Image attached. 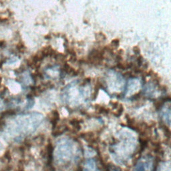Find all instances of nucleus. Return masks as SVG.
I'll use <instances>...</instances> for the list:
<instances>
[{"mask_svg": "<svg viewBox=\"0 0 171 171\" xmlns=\"http://www.w3.org/2000/svg\"><path fill=\"white\" fill-rule=\"evenodd\" d=\"M153 163L148 159L141 160L134 167V171H153Z\"/></svg>", "mask_w": 171, "mask_h": 171, "instance_id": "obj_3", "label": "nucleus"}, {"mask_svg": "<svg viewBox=\"0 0 171 171\" xmlns=\"http://www.w3.org/2000/svg\"><path fill=\"white\" fill-rule=\"evenodd\" d=\"M84 171H98L94 160L89 159L86 162Z\"/></svg>", "mask_w": 171, "mask_h": 171, "instance_id": "obj_5", "label": "nucleus"}, {"mask_svg": "<svg viewBox=\"0 0 171 171\" xmlns=\"http://www.w3.org/2000/svg\"><path fill=\"white\" fill-rule=\"evenodd\" d=\"M142 83L138 78H134L129 80V81L126 83L125 86V96L127 97H130L131 96H133L134 94L140 89Z\"/></svg>", "mask_w": 171, "mask_h": 171, "instance_id": "obj_2", "label": "nucleus"}, {"mask_svg": "<svg viewBox=\"0 0 171 171\" xmlns=\"http://www.w3.org/2000/svg\"><path fill=\"white\" fill-rule=\"evenodd\" d=\"M108 171H120L118 168L114 167V166H110L108 168Z\"/></svg>", "mask_w": 171, "mask_h": 171, "instance_id": "obj_7", "label": "nucleus"}, {"mask_svg": "<svg viewBox=\"0 0 171 171\" xmlns=\"http://www.w3.org/2000/svg\"><path fill=\"white\" fill-rule=\"evenodd\" d=\"M162 115L164 120L171 125V104L166 105L162 108Z\"/></svg>", "mask_w": 171, "mask_h": 171, "instance_id": "obj_4", "label": "nucleus"}, {"mask_svg": "<svg viewBox=\"0 0 171 171\" xmlns=\"http://www.w3.org/2000/svg\"><path fill=\"white\" fill-rule=\"evenodd\" d=\"M6 45L5 42L4 41H0V49H2Z\"/></svg>", "mask_w": 171, "mask_h": 171, "instance_id": "obj_8", "label": "nucleus"}, {"mask_svg": "<svg viewBox=\"0 0 171 171\" xmlns=\"http://www.w3.org/2000/svg\"><path fill=\"white\" fill-rule=\"evenodd\" d=\"M106 87L110 93L122 92L125 89L126 82L123 76L119 72L110 70L106 75Z\"/></svg>", "mask_w": 171, "mask_h": 171, "instance_id": "obj_1", "label": "nucleus"}, {"mask_svg": "<svg viewBox=\"0 0 171 171\" xmlns=\"http://www.w3.org/2000/svg\"><path fill=\"white\" fill-rule=\"evenodd\" d=\"M25 46L24 45H23L22 43H20V44H18L17 45V50H18V52H23L25 50Z\"/></svg>", "mask_w": 171, "mask_h": 171, "instance_id": "obj_6", "label": "nucleus"}, {"mask_svg": "<svg viewBox=\"0 0 171 171\" xmlns=\"http://www.w3.org/2000/svg\"><path fill=\"white\" fill-rule=\"evenodd\" d=\"M0 84H1V78H0Z\"/></svg>", "mask_w": 171, "mask_h": 171, "instance_id": "obj_9", "label": "nucleus"}]
</instances>
